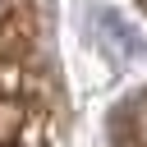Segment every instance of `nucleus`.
<instances>
[{"instance_id": "f257e3e1", "label": "nucleus", "mask_w": 147, "mask_h": 147, "mask_svg": "<svg viewBox=\"0 0 147 147\" xmlns=\"http://www.w3.org/2000/svg\"><path fill=\"white\" fill-rule=\"evenodd\" d=\"M0 9H5V0H0Z\"/></svg>"}]
</instances>
